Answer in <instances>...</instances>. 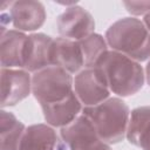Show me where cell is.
Segmentation results:
<instances>
[{
  "mask_svg": "<svg viewBox=\"0 0 150 150\" xmlns=\"http://www.w3.org/2000/svg\"><path fill=\"white\" fill-rule=\"evenodd\" d=\"M95 67L103 73L110 91L118 96H131L144 84L145 75L142 66L122 53L105 52Z\"/></svg>",
  "mask_w": 150,
  "mask_h": 150,
  "instance_id": "6da1fadb",
  "label": "cell"
},
{
  "mask_svg": "<svg viewBox=\"0 0 150 150\" xmlns=\"http://www.w3.org/2000/svg\"><path fill=\"white\" fill-rule=\"evenodd\" d=\"M105 41L112 50L142 62L150 59V32L136 18H122L105 32Z\"/></svg>",
  "mask_w": 150,
  "mask_h": 150,
  "instance_id": "7a4b0ae2",
  "label": "cell"
},
{
  "mask_svg": "<svg viewBox=\"0 0 150 150\" xmlns=\"http://www.w3.org/2000/svg\"><path fill=\"white\" fill-rule=\"evenodd\" d=\"M82 112L93 122L101 141L115 144L125 137L130 112L123 100L109 97L96 105L84 107Z\"/></svg>",
  "mask_w": 150,
  "mask_h": 150,
  "instance_id": "3957f363",
  "label": "cell"
},
{
  "mask_svg": "<svg viewBox=\"0 0 150 150\" xmlns=\"http://www.w3.org/2000/svg\"><path fill=\"white\" fill-rule=\"evenodd\" d=\"M74 79L70 73L57 66L43 68L32 76V94L40 103H52L73 93Z\"/></svg>",
  "mask_w": 150,
  "mask_h": 150,
  "instance_id": "277c9868",
  "label": "cell"
},
{
  "mask_svg": "<svg viewBox=\"0 0 150 150\" xmlns=\"http://www.w3.org/2000/svg\"><path fill=\"white\" fill-rule=\"evenodd\" d=\"M74 93L81 103L91 107L109 98L110 89L97 67H86L74 79Z\"/></svg>",
  "mask_w": 150,
  "mask_h": 150,
  "instance_id": "5b68a950",
  "label": "cell"
},
{
  "mask_svg": "<svg viewBox=\"0 0 150 150\" xmlns=\"http://www.w3.org/2000/svg\"><path fill=\"white\" fill-rule=\"evenodd\" d=\"M56 27L61 38L80 41L94 33L95 21L88 11L74 5L57 16Z\"/></svg>",
  "mask_w": 150,
  "mask_h": 150,
  "instance_id": "8992f818",
  "label": "cell"
},
{
  "mask_svg": "<svg viewBox=\"0 0 150 150\" xmlns=\"http://www.w3.org/2000/svg\"><path fill=\"white\" fill-rule=\"evenodd\" d=\"M32 91V77L25 69L1 68V107L15 105Z\"/></svg>",
  "mask_w": 150,
  "mask_h": 150,
  "instance_id": "52a82bcc",
  "label": "cell"
},
{
  "mask_svg": "<svg viewBox=\"0 0 150 150\" xmlns=\"http://www.w3.org/2000/svg\"><path fill=\"white\" fill-rule=\"evenodd\" d=\"M9 15L16 30L33 32L45 23L46 9L40 1L19 0L9 6Z\"/></svg>",
  "mask_w": 150,
  "mask_h": 150,
  "instance_id": "ba28073f",
  "label": "cell"
},
{
  "mask_svg": "<svg viewBox=\"0 0 150 150\" xmlns=\"http://www.w3.org/2000/svg\"><path fill=\"white\" fill-rule=\"evenodd\" d=\"M52 36L43 33H34L28 35L26 50H25V62L23 69L36 73L43 68L52 66Z\"/></svg>",
  "mask_w": 150,
  "mask_h": 150,
  "instance_id": "9c48e42d",
  "label": "cell"
},
{
  "mask_svg": "<svg viewBox=\"0 0 150 150\" xmlns=\"http://www.w3.org/2000/svg\"><path fill=\"white\" fill-rule=\"evenodd\" d=\"M61 137L69 150H84L101 141L93 122L83 114L61 128Z\"/></svg>",
  "mask_w": 150,
  "mask_h": 150,
  "instance_id": "30bf717a",
  "label": "cell"
},
{
  "mask_svg": "<svg viewBox=\"0 0 150 150\" xmlns=\"http://www.w3.org/2000/svg\"><path fill=\"white\" fill-rule=\"evenodd\" d=\"M40 105L47 124L61 128L73 122L82 109V103L74 91L60 101L43 103Z\"/></svg>",
  "mask_w": 150,
  "mask_h": 150,
  "instance_id": "8fae6325",
  "label": "cell"
},
{
  "mask_svg": "<svg viewBox=\"0 0 150 150\" xmlns=\"http://www.w3.org/2000/svg\"><path fill=\"white\" fill-rule=\"evenodd\" d=\"M28 36L16 29L1 32L0 60L2 68H23Z\"/></svg>",
  "mask_w": 150,
  "mask_h": 150,
  "instance_id": "7c38bea8",
  "label": "cell"
},
{
  "mask_svg": "<svg viewBox=\"0 0 150 150\" xmlns=\"http://www.w3.org/2000/svg\"><path fill=\"white\" fill-rule=\"evenodd\" d=\"M52 66H57L68 73H77L83 66V55L79 41L56 38L52 47Z\"/></svg>",
  "mask_w": 150,
  "mask_h": 150,
  "instance_id": "4fadbf2b",
  "label": "cell"
},
{
  "mask_svg": "<svg viewBox=\"0 0 150 150\" xmlns=\"http://www.w3.org/2000/svg\"><path fill=\"white\" fill-rule=\"evenodd\" d=\"M125 136L131 144L150 150V107H138L131 111Z\"/></svg>",
  "mask_w": 150,
  "mask_h": 150,
  "instance_id": "5bb4252c",
  "label": "cell"
},
{
  "mask_svg": "<svg viewBox=\"0 0 150 150\" xmlns=\"http://www.w3.org/2000/svg\"><path fill=\"white\" fill-rule=\"evenodd\" d=\"M57 136L48 124H32L26 128L19 150H55Z\"/></svg>",
  "mask_w": 150,
  "mask_h": 150,
  "instance_id": "9a60e30c",
  "label": "cell"
},
{
  "mask_svg": "<svg viewBox=\"0 0 150 150\" xmlns=\"http://www.w3.org/2000/svg\"><path fill=\"white\" fill-rule=\"evenodd\" d=\"M25 125L11 111L1 110L0 114V150H19L25 132Z\"/></svg>",
  "mask_w": 150,
  "mask_h": 150,
  "instance_id": "2e32d148",
  "label": "cell"
},
{
  "mask_svg": "<svg viewBox=\"0 0 150 150\" xmlns=\"http://www.w3.org/2000/svg\"><path fill=\"white\" fill-rule=\"evenodd\" d=\"M79 43L82 50L86 67H95L101 56L105 52H108V43L105 39L96 33H93L87 38L80 40Z\"/></svg>",
  "mask_w": 150,
  "mask_h": 150,
  "instance_id": "e0dca14e",
  "label": "cell"
},
{
  "mask_svg": "<svg viewBox=\"0 0 150 150\" xmlns=\"http://www.w3.org/2000/svg\"><path fill=\"white\" fill-rule=\"evenodd\" d=\"M123 6L134 15H146L150 12V1H123Z\"/></svg>",
  "mask_w": 150,
  "mask_h": 150,
  "instance_id": "ac0fdd59",
  "label": "cell"
},
{
  "mask_svg": "<svg viewBox=\"0 0 150 150\" xmlns=\"http://www.w3.org/2000/svg\"><path fill=\"white\" fill-rule=\"evenodd\" d=\"M84 150H111V148L109 146L108 143H105L103 141H98V142H96L95 144L90 145L89 148H87Z\"/></svg>",
  "mask_w": 150,
  "mask_h": 150,
  "instance_id": "d6986e66",
  "label": "cell"
},
{
  "mask_svg": "<svg viewBox=\"0 0 150 150\" xmlns=\"http://www.w3.org/2000/svg\"><path fill=\"white\" fill-rule=\"evenodd\" d=\"M145 79H146L148 84L150 86V60H149V62H148V64L145 67Z\"/></svg>",
  "mask_w": 150,
  "mask_h": 150,
  "instance_id": "ffe728a7",
  "label": "cell"
},
{
  "mask_svg": "<svg viewBox=\"0 0 150 150\" xmlns=\"http://www.w3.org/2000/svg\"><path fill=\"white\" fill-rule=\"evenodd\" d=\"M143 22H144L145 27L148 28V30L150 32V12H149V13H148V14L144 16V21H143Z\"/></svg>",
  "mask_w": 150,
  "mask_h": 150,
  "instance_id": "44dd1931",
  "label": "cell"
}]
</instances>
